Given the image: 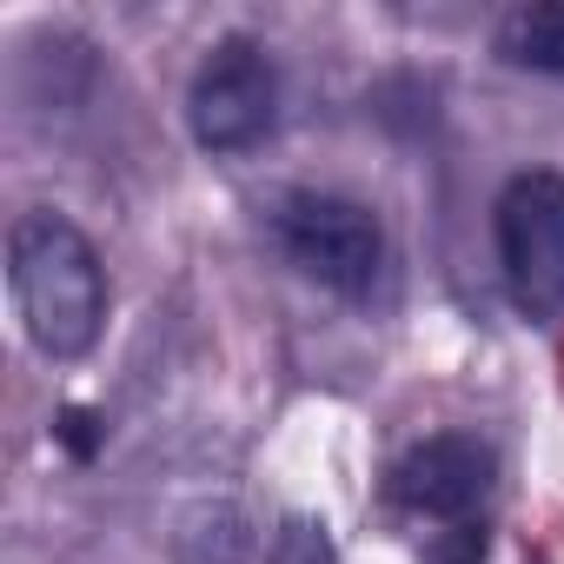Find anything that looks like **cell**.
Returning <instances> with one entry per match:
<instances>
[{"mask_svg": "<svg viewBox=\"0 0 564 564\" xmlns=\"http://www.w3.org/2000/svg\"><path fill=\"white\" fill-rule=\"evenodd\" d=\"M8 293L21 333L47 359H87L107 326V265L67 213H21L8 226Z\"/></svg>", "mask_w": 564, "mask_h": 564, "instance_id": "6da1fadb", "label": "cell"}, {"mask_svg": "<svg viewBox=\"0 0 564 564\" xmlns=\"http://www.w3.org/2000/svg\"><path fill=\"white\" fill-rule=\"evenodd\" d=\"M272 239L313 286L339 293V300H366L386 279V226L372 206L346 199V193H286L272 206Z\"/></svg>", "mask_w": 564, "mask_h": 564, "instance_id": "7a4b0ae2", "label": "cell"}, {"mask_svg": "<svg viewBox=\"0 0 564 564\" xmlns=\"http://www.w3.org/2000/svg\"><path fill=\"white\" fill-rule=\"evenodd\" d=\"M186 127L206 153H252L279 127V67L265 41L226 34L206 47L186 87Z\"/></svg>", "mask_w": 564, "mask_h": 564, "instance_id": "3957f363", "label": "cell"}, {"mask_svg": "<svg viewBox=\"0 0 564 564\" xmlns=\"http://www.w3.org/2000/svg\"><path fill=\"white\" fill-rule=\"evenodd\" d=\"M491 232H498V265L511 300L531 319H557L564 313V173L551 166L518 173L491 206Z\"/></svg>", "mask_w": 564, "mask_h": 564, "instance_id": "277c9868", "label": "cell"}, {"mask_svg": "<svg viewBox=\"0 0 564 564\" xmlns=\"http://www.w3.org/2000/svg\"><path fill=\"white\" fill-rule=\"evenodd\" d=\"M498 485V452L471 432H438L419 438L399 465H392V498L419 518H452L465 524Z\"/></svg>", "mask_w": 564, "mask_h": 564, "instance_id": "5b68a950", "label": "cell"}, {"mask_svg": "<svg viewBox=\"0 0 564 564\" xmlns=\"http://www.w3.org/2000/svg\"><path fill=\"white\" fill-rule=\"evenodd\" d=\"M491 54L524 74L564 80V0H524L491 28Z\"/></svg>", "mask_w": 564, "mask_h": 564, "instance_id": "8992f818", "label": "cell"}, {"mask_svg": "<svg viewBox=\"0 0 564 564\" xmlns=\"http://www.w3.org/2000/svg\"><path fill=\"white\" fill-rule=\"evenodd\" d=\"M259 551V531L239 505L213 498V505H193L180 524H173V564H252Z\"/></svg>", "mask_w": 564, "mask_h": 564, "instance_id": "52a82bcc", "label": "cell"}, {"mask_svg": "<svg viewBox=\"0 0 564 564\" xmlns=\"http://www.w3.org/2000/svg\"><path fill=\"white\" fill-rule=\"evenodd\" d=\"M265 564H339V551L319 518H286L265 544Z\"/></svg>", "mask_w": 564, "mask_h": 564, "instance_id": "ba28073f", "label": "cell"}, {"mask_svg": "<svg viewBox=\"0 0 564 564\" xmlns=\"http://www.w3.org/2000/svg\"><path fill=\"white\" fill-rule=\"evenodd\" d=\"M478 557H485V524H471V518H465V524H452V531L432 544V557H425V564H478Z\"/></svg>", "mask_w": 564, "mask_h": 564, "instance_id": "9c48e42d", "label": "cell"}, {"mask_svg": "<svg viewBox=\"0 0 564 564\" xmlns=\"http://www.w3.org/2000/svg\"><path fill=\"white\" fill-rule=\"evenodd\" d=\"M61 438H67L74 458H94V445H100V419H94L87 405H74V412H61Z\"/></svg>", "mask_w": 564, "mask_h": 564, "instance_id": "30bf717a", "label": "cell"}]
</instances>
